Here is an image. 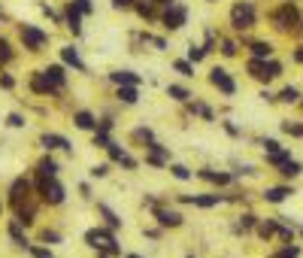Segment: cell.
<instances>
[{
    "mask_svg": "<svg viewBox=\"0 0 303 258\" xmlns=\"http://www.w3.org/2000/svg\"><path fill=\"white\" fill-rule=\"evenodd\" d=\"M137 97H140V94H137V85H122V88H119V100H122V103L131 106V103H137Z\"/></svg>",
    "mask_w": 303,
    "mask_h": 258,
    "instance_id": "obj_21",
    "label": "cell"
},
{
    "mask_svg": "<svg viewBox=\"0 0 303 258\" xmlns=\"http://www.w3.org/2000/svg\"><path fill=\"white\" fill-rule=\"evenodd\" d=\"M288 195H291V189H267V192H264V201H270V204H282Z\"/></svg>",
    "mask_w": 303,
    "mask_h": 258,
    "instance_id": "obj_20",
    "label": "cell"
},
{
    "mask_svg": "<svg viewBox=\"0 0 303 258\" xmlns=\"http://www.w3.org/2000/svg\"><path fill=\"white\" fill-rule=\"evenodd\" d=\"M33 258H52V249H43V246H27Z\"/></svg>",
    "mask_w": 303,
    "mask_h": 258,
    "instance_id": "obj_36",
    "label": "cell"
},
{
    "mask_svg": "<svg viewBox=\"0 0 303 258\" xmlns=\"http://www.w3.org/2000/svg\"><path fill=\"white\" fill-rule=\"evenodd\" d=\"M231 24H234V30H246L255 24V3L252 0H237L231 6Z\"/></svg>",
    "mask_w": 303,
    "mask_h": 258,
    "instance_id": "obj_1",
    "label": "cell"
},
{
    "mask_svg": "<svg viewBox=\"0 0 303 258\" xmlns=\"http://www.w3.org/2000/svg\"><path fill=\"white\" fill-rule=\"evenodd\" d=\"M134 9L143 18H155V3H152V0H134Z\"/></svg>",
    "mask_w": 303,
    "mask_h": 258,
    "instance_id": "obj_19",
    "label": "cell"
},
{
    "mask_svg": "<svg viewBox=\"0 0 303 258\" xmlns=\"http://www.w3.org/2000/svg\"><path fill=\"white\" fill-rule=\"evenodd\" d=\"M30 88H33L36 94H55V91H61V85L46 76V70H36L33 76H30Z\"/></svg>",
    "mask_w": 303,
    "mask_h": 258,
    "instance_id": "obj_7",
    "label": "cell"
},
{
    "mask_svg": "<svg viewBox=\"0 0 303 258\" xmlns=\"http://www.w3.org/2000/svg\"><path fill=\"white\" fill-rule=\"evenodd\" d=\"M109 155H112V161H125V158H128V152L122 149V146H116V143L109 146Z\"/></svg>",
    "mask_w": 303,
    "mask_h": 258,
    "instance_id": "obj_33",
    "label": "cell"
},
{
    "mask_svg": "<svg viewBox=\"0 0 303 258\" xmlns=\"http://www.w3.org/2000/svg\"><path fill=\"white\" fill-rule=\"evenodd\" d=\"M273 258H297V246H285L279 255H273Z\"/></svg>",
    "mask_w": 303,
    "mask_h": 258,
    "instance_id": "obj_39",
    "label": "cell"
},
{
    "mask_svg": "<svg viewBox=\"0 0 303 258\" xmlns=\"http://www.w3.org/2000/svg\"><path fill=\"white\" fill-rule=\"evenodd\" d=\"M73 122H76V128H82V131H91V128H97V119H94L91 113H85V109H79V113L73 116Z\"/></svg>",
    "mask_w": 303,
    "mask_h": 258,
    "instance_id": "obj_16",
    "label": "cell"
},
{
    "mask_svg": "<svg viewBox=\"0 0 303 258\" xmlns=\"http://www.w3.org/2000/svg\"><path fill=\"white\" fill-rule=\"evenodd\" d=\"M149 43H155V49H161V52L167 49V40H164V36H152V40H149Z\"/></svg>",
    "mask_w": 303,
    "mask_h": 258,
    "instance_id": "obj_41",
    "label": "cell"
},
{
    "mask_svg": "<svg viewBox=\"0 0 303 258\" xmlns=\"http://www.w3.org/2000/svg\"><path fill=\"white\" fill-rule=\"evenodd\" d=\"M297 97H300V94H297V88H291V85L282 88V94H279V100H285V103H297Z\"/></svg>",
    "mask_w": 303,
    "mask_h": 258,
    "instance_id": "obj_31",
    "label": "cell"
},
{
    "mask_svg": "<svg viewBox=\"0 0 303 258\" xmlns=\"http://www.w3.org/2000/svg\"><path fill=\"white\" fill-rule=\"evenodd\" d=\"M36 170H40V176H55V173H58V164H55L52 158H43L40 164H36Z\"/></svg>",
    "mask_w": 303,
    "mask_h": 258,
    "instance_id": "obj_23",
    "label": "cell"
},
{
    "mask_svg": "<svg viewBox=\"0 0 303 258\" xmlns=\"http://www.w3.org/2000/svg\"><path fill=\"white\" fill-rule=\"evenodd\" d=\"M109 173V164H100V167H91V176H106Z\"/></svg>",
    "mask_w": 303,
    "mask_h": 258,
    "instance_id": "obj_42",
    "label": "cell"
},
{
    "mask_svg": "<svg viewBox=\"0 0 303 258\" xmlns=\"http://www.w3.org/2000/svg\"><path fill=\"white\" fill-rule=\"evenodd\" d=\"M252 55H255V61H264V58L273 55V46L264 43V40H258V43H252Z\"/></svg>",
    "mask_w": 303,
    "mask_h": 258,
    "instance_id": "obj_17",
    "label": "cell"
},
{
    "mask_svg": "<svg viewBox=\"0 0 303 258\" xmlns=\"http://www.w3.org/2000/svg\"><path fill=\"white\" fill-rule=\"evenodd\" d=\"M40 143L46 146V149H67V152L73 149L70 140H67V137H61V134H43V137H40Z\"/></svg>",
    "mask_w": 303,
    "mask_h": 258,
    "instance_id": "obj_13",
    "label": "cell"
},
{
    "mask_svg": "<svg viewBox=\"0 0 303 258\" xmlns=\"http://www.w3.org/2000/svg\"><path fill=\"white\" fill-rule=\"evenodd\" d=\"M9 237H12V240H15L18 246H24V249L30 246V243H27V237L21 234V225H18V222H12V225H9Z\"/></svg>",
    "mask_w": 303,
    "mask_h": 258,
    "instance_id": "obj_24",
    "label": "cell"
},
{
    "mask_svg": "<svg viewBox=\"0 0 303 258\" xmlns=\"http://www.w3.org/2000/svg\"><path fill=\"white\" fill-rule=\"evenodd\" d=\"M240 225H243V228H252V225H255V216H252V213H246V216L240 219Z\"/></svg>",
    "mask_w": 303,
    "mask_h": 258,
    "instance_id": "obj_43",
    "label": "cell"
},
{
    "mask_svg": "<svg viewBox=\"0 0 303 258\" xmlns=\"http://www.w3.org/2000/svg\"><path fill=\"white\" fill-rule=\"evenodd\" d=\"M134 0H112V9H131Z\"/></svg>",
    "mask_w": 303,
    "mask_h": 258,
    "instance_id": "obj_40",
    "label": "cell"
},
{
    "mask_svg": "<svg viewBox=\"0 0 303 258\" xmlns=\"http://www.w3.org/2000/svg\"><path fill=\"white\" fill-rule=\"evenodd\" d=\"M12 58V49H9V40H3V36H0V64H6Z\"/></svg>",
    "mask_w": 303,
    "mask_h": 258,
    "instance_id": "obj_28",
    "label": "cell"
},
{
    "mask_svg": "<svg viewBox=\"0 0 303 258\" xmlns=\"http://www.w3.org/2000/svg\"><path fill=\"white\" fill-rule=\"evenodd\" d=\"M18 33H21V43H24V49H27V52H40V49L49 43V33H46V30H40L36 24H21V27H18Z\"/></svg>",
    "mask_w": 303,
    "mask_h": 258,
    "instance_id": "obj_2",
    "label": "cell"
},
{
    "mask_svg": "<svg viewBox=\"0 0 303 258\" xmlns=\"http://www.w3.org/2000/svg\"><path fill=\"white\" fill-rule=\"evenodd\" d=\"M294 58H297V61H300V64H303V46H300V49H297V52H294Z\"/></svg>",
    "mask_w": 303,
    "mask_h": 258,
    "instance_id": "obj_46",
    "label": "cell"
},
{
    "mask_svg": "<svg viewBox=\"0 0 303 258\" xmlns=\"http://www.w3.org/2000/svg\"><path fill=\"white\" fill-rule=\"evenodd\" d=\"M146 149H149V155H146V161H149V164H155V167H161V164H167V161H170V152L164 149L161 143H149Z\"/></svg>",
    "mask_w": 303,
    "mask_h": 258,
    "instance_id": "obj_9",
    "label": "cell"
},
{
    "mask_svg": "<svg viewBox=\"0 0 303 258\" xmlns=\"http://www.w3.org/2000/svg\"><path fill=\"white\" fill-rule=\"evenodd\" d=\"M209 82L218 88V91H224V94H234L237 91V85H234V79L227 76V70H221V67H215L212 73H209Z\"/></svg>",
    "mask_w": 303,
    "mask_h": 258,
    "instance_id": "obj_8",
    "label": "cell"
},
{
    "mask_svg": "<svg viewBox=\"0 0 303 258\" xmlns=\"http://www.w3.org/2000/svg\"><path fill=\"white\" fill-rule=\"evenodd\" d=\"M273 231H276V222H261V225H258V234H261L264 240H267Z\"/></svg>",
    "mask_w": 303,
    "mask_h": 258,
    "instance_id": "obj_32",
    "label": "cell"
},
{
    "mask_svg": "<svg viewBox=\"0 0 303 258\" xmlns=\"http://www.w3.org/2000/svg\"><path fill=\"white\" fill-rule=\"evenodd\" d=\"M0 15H3V9H0Z\"/></svg>",
    "mask_w": 303,
    "mask_h": 258,
    "instance_id": "obj_49",
    "label": "cell"
},
{
    "mask_svg": "<svg viewBox=\"0 0 303 258\" xmlns=\"http://www.w3.org/2000/svg\"><path fill=\"white\" fill-rule=\"evenodd\" d=\"M200 176H203V179H209V182H218V186L231 182V176H227V173H215V170H200Z\"/></svg>",
    "mask_w": 303,
    "mask_h": 258,
    "instance_id": "obj_26",
    "label": "cell"
},
{
    "mask_svg": "<svg viewBox=\"0 0 303 258\" xmlns=\"http://www.w3.org/2000/svg\"><path fill=\"white\" fill-rule=\"evenodd\" d=\"M70 3H73V9L79 12V15H91V12H94V3H91V0H70Z\"/></svg>",
    "mask_w": 303,
    "mask_h": 258,
    "instance_id": "obj_25",
    "label": "cell"
},
{
    "mask_svg": "<svg viewBox=\"0 0 303 258\" xmlns=\"http://www.w3.org/2000/svg\"><path fill=\"white\" fill-rule=\"evenodd\" d=\"M43 237H46V240H49V243H58V240H61V237H58V234H55V231H52V234H49V231H46V234H43Z\"/></svg>",
    "mask_w": 303,
    "mask_h": 258,
    "instance_id": "obj_45",
    "label": "cell"
},
{
    "mask_svg": "<svg viewBox=\"0 0 303 258\" xmlns=\"http://www.w3.org/2000/svg\"><path fill=\"white\" fill-rule=\"evenodd\" d=\"M109 79L116 82L119 88H122V85H140V76H137L134 70H112V73H109Z\"/></svg>",
    "mask_w": 303,
    "mask_h": 258,
    "instance_id": "obj_12",
    "label": "cell"
},
{
    "mask_svg": "<svg viewBox=\"0 0 303 258\" xmlns=\"http://www.w3.org/2000/svg\"><path fill=\"white\" fill-rule=\"evenodd\" d=\"M6 125H9V128H24V119H21L18 113H12V116L6 119Z\"/></svg>",
    "mask_w": 303,
    "mask_h": 258,
    "instance_id": "obj_38",
    "label": "cell"
},
{
    "mask_svg": "<svg viewBox=\"0 0 303 258\" xmlns=\"http://www.w3.org/2000/svg\"><path fill=\"white\" fill-rule=\"evenodd\" d=\"M85 243H88L91 249H103V252H109V255H119V246H116V240H112V234H109V231L91 228V231L85 234Z\"/></svg>",
    "mask_w": 303,
    "mask_h": 258,
    "instance_id": "obj_3",
    "label": "cell"
},
{
    "mask_svg": "<svg viewBox=\"0 0 303 258\" xmlns=\"http://www.w3.org/2000/svg\"><path fill=\"white\" fill-rule=\"evenodd\" d=\"M173 67H176V70L182 73V76H194V67H191V64H188V61H176Z\"/></svg>",
    "mask_w": 303,
    "mask_h": 258,
    "instance_id": "obj_34",
    "label": "cell"
},
{
    "mask_svg": "<svg viewBox=\"0 0 303 258\" xmlns=\"http://www.w3.org/2000/svg\"><path fill=\"white\" fill-rule=\"evenodd\" d=\"M221 52H224L227 58H231V55H237V43H231V40H224V43H221Z\"/></svg>",
    "mask_w": 303,
    "mask_h": 258,
    "instance_id": "obj_37",
    "label": "cell"
},
{
    "mask_svg": "<svg viewBox=\"0 0 303 258\" xmlns=\"http://www.w3.org/2000/svg\"><path fill=\"white\" fill-rule=\"evenodd\" d=\"M161 21H164L167 30H179V27L188 21V6H185V3H170V6L164 9Z\"/></svg>",
    "mask_w": 303,
    "mask_h": 258,
    "instance_id": "obj_5",
    "label": "cell"
},
{
    "mask_svg": "<svg viewBox=\"0 0 303 258\" xmlns=\"http://www.w3.org/2000/svg\"><path fill=\"white\" fill-rule=\"evenodd\" d=\"M167 94H170L173 100H188V88H182V85H170Z\"/></svg>",
    "mask_w": 303,
    "mask_h": 258,
    "instance_id": "obj_27",
    "label": "cell"
},
{
    "mask_svg": "<svg viewBox=\"0 0 303 258\" xmlns=\"http://www.w3.org/2000/svg\"><path fill=\"white\" fill-rule=\"evenodd\" d=\"M61 58H64V64H70V67H76V70H85V64H82V58H79V52H76L73 46H64V49H61Z\"/></svg>",
    "mask_w": 303,
    "mask_h": 258,
    "instance_id": "obj_15",
    "label": "cell"
},
{
    "mask_svg": "<svg viewBox=\"0 0 303 258\" xmlns=\"http://www.w3.org/2000/svg\"><path fill=\"white\" fill-rule=\"evenodd\" d=\"M203 58H206V49H203V46H191V49H188V61L197 64V61H203Z\"/></svg>",
    "mask_w": 303,
    "mask_h": 258,
    "instance_id": "obj_29",
    "label": "cell"
},
{
    "mask_svg": "<svg viewBox=\"0 0 303 258\" xmlns=\"http://www.w3.org/2000/svg\"><path fill=\"white\" fill-rule=\"evenodd\" d=\"M188 204H197V207H215V204H221V198L218 195H194V198H185Z\"/></svg>",
    "mask_w": 303,
    "mask_h": 258,
    "instance_id": "obj_18",
    "label": "cell"
},
{
    "mask_svg": "<svg viewBox=\"0 0 303 258\" xmlns=\"http://www.w3.org/2000/svg\"><path fill=\"white\" fill-rule=\"evenodd\" d=\"M67 27L73 30V36H79V33H82V15L73 9V3H67Z\"/></svg>",
    "mask_w": 303,
    "mask_h": 258,
    "instance_id": "obj_14",
    "label": "cell"
},
{
    "mask_svg": "<svg viewBox=\"0 0 303 258\" xmlns=\"http://www.w3.org/2000/svg\"><path fill=\"white\" fill-rule=\"evenodd\" d=\"M209 3H212V0H209Z\"/></svg>",
    "mask_w": 303,
    "mask_h": 258,
    "instance_id": "obj_50",
    "label": "cell"
},
{
    "mask_svg": "<svg viewBox=\"0 0 303 258\" xmlns=\"http://www.w3.org/2000/svg\"><path fill=\"white\" fill-rule=\"evenodd\" d=\"M0 85H3V88H12L15 79H12V76H0Z\"/></svg>",
    "mask_w": 303,
    "mask_h": 258,
    "instance_id": "obj_44",
    "label": "cell"
},
{
    "mask_svg": "<svg viewBox=\"0 0 303 258\" xmlns=\"http://www.w3.org/2000/svg\"><path fill=\"white\" fill-rule=\"evenodd\" d=\"M276 24L279 27H291V24H300V15H297V6L294 3H285L279 12H276Z\"/></svg>",
    "mask_w": 303,
    "mask_h": 258,
    "instance_id": "obj_10",
    "label": "cell"
},
{
    "mask_svg": "<svg viewBox=\"0 0 303 258\" xmlns=\"http://www.w3.org/2000/svg\"><path fill=\"white\" fill-rule=\"evenodd\" d=\"M155 219H158L164 228H179L182 225V216L176 210H164V207H155Z\"/></svg>",
    "mask_w": 303,
    "mask_h": 258,
    "instance_id": "obj_11",
    "label": "cell"
},
{
    "mask_svg": "<svg viewBox=\"0 0 303 258\" xmlns=\"http://www.w3.org/2000/svg\"><path fill=\"white\" fill-rule=\"evenodd\" d=\"M170 173H173L176 179H191V170H188L185 164H173V167H170Z\"/></svg>",
    "mask_w": 303,
    "mask_h": 258,
    "instance_id": "obj_30",
    "label": "cell"
},
{
    "mask_svg": "<svg viewBox=\"0 0 303 258\" xmlns=\"http://www.w3.org/2000/svg\"><path fill=\"white\" fill-rule=\"evenodd\" d=\"M249 70H252V76L261 79V82H270V79H276L279 73H282V67L276 61H252Z\"/></svg>",
    "mask_w": 303,
    "mask_h": 258,
    "instance_id": "obj_6",
    "label": "cell"
},
{
    "mask_svg": "<svg viewBox=\"0 0 303 258\" xmlns=\"http://www.w3.org/2000/svg\"><path fill=\"white\" fill-rule=\"evenodd\" d=\"M128 258H140V255H128Z\"/></svg>",
    "mask_w": 303,
    "mask_h": 258,
    "instance_id": "obj_47",
    "label": "cell"
},
{
    "mask_svg": "<svg viewBox=\"0 0 303 258\" xmlns=\"http://www.w3.org/2000/svg\"><path fill=\"white\" fill-rule=\"evenodd\" d=\"M282 173H285V176H297V173H300V164H297V161H285V164H282Z\"/></svg>",
    "mask_w": 303,
    "mask_h": 258,
    "instance_id": "obj_35",
    "label": "cell"
},
{
    "mask_svg": "<svg viewBox=\"0 0 303 258\" xmlns=\"http://www.w3.org/2000/svg\"><path fill=\"white\" fill-rule=\"evenodd\" d=\"M36 189H40V195H43L46 204H61L64 201V186H61L55 176H40Z\"/></svg>",
    "mask_w": 303,
    "mask_h": 258,
    "instance_id": "obj_4",
    "label": "cell"
},
{
    "mask_svg": "<svg viewBox=\"0 0 303 258\" xmlns=\"http://www.w3.org/2000/svg\"><path fill=\"white\" fill-rule=\"evenodd\" d=\"M0 213H3V204H0Z\"/></svg>",
    "mask_w": 303,
    "mask_h": 258,
    "instance_id": "obj_48",
    "label": "cell"
},
{
    "mask_svg": "<svg viewBox=\"0 0 303 258\" xmlns=\"http://www.w3.org/2000/svg\"><path fill=\"white\" fill-rule=\"evenodd\" d=\"M97 210H100V216H103V219H106V225H109V228H119V225H122V219H119V216H116V213H112V210H109V207H106V204H100V207H97Z\"/></svg>",
    "mask_w": 303,
    "mask_h": 258,
    "instance_id": "obj_22",
    "label": "cell"
}]
</instances>
